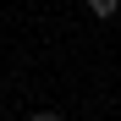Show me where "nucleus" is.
Segmentation results:
<instances>
[{"instance_id": "f257e3e1", "label": "nucleus", "mask_w": 121, "mask_h": 121, "mask_svg": "<svg viewBox=\"0 0 121 121\" xmlns=\"http://www.w3.org/2000/svg\"><path fill=\"white\" fill-rule=\"evenodd\" d=\"M88 11H94V17H99V22H110V17H116V11H121V0H88Z\"/></svg>"}, {"instance_id": "f03ea898", "label": "nucleus", "mask_w": 121, "mask_h": 121, "mask_svg": "<svg viewBox=\"0 0 121 121\" xmlns=\"http://www.w3.org/2000/svg\"><path fill=\"white\" fill-rule=\"evenodd\" d=\"M28 121H60V110H28Z\"/></svg>"}]
</instances>
